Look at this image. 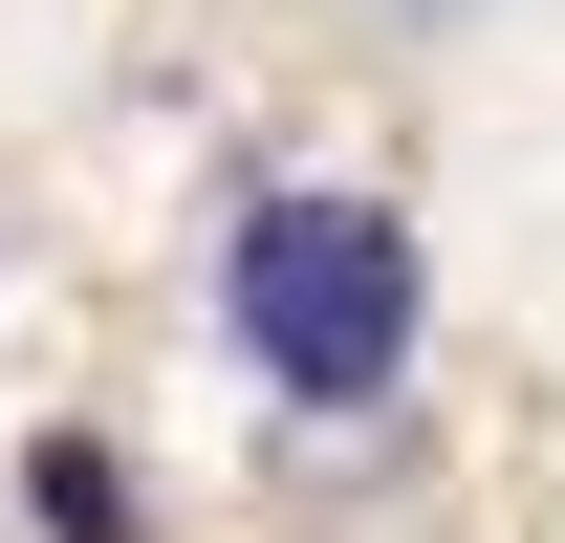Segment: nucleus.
I'll list each match as a JSON object with an SVG mask.
<instances>
[{
    "label": "nucleus",
    "mask_w": 565,
    "mask_h": 543,
    "mask_svg": "<svg viewBox=\"0 0 565 543\" xmlns=\"http://www.w3.org/2000/svg\"><path fill=\"white\" fill-rule=\"evenodd\" d=\"M239 348H262V392L370 413L414 370V217L392 196H262L239 217Z\"/></svg>",
    "instance_id": "1"
},
{
    "label": "nucleus",
    "mask_w": 565,
    "mask_h": 543,
    "mask_svg": "<svg viewBox=\"0 0 565 543\" xmlns=\"http://www.w3.org/2000/svg\"><path fill=\"white\" fill-rule=\"evenodd\" d=\"M22 500H44V522H66V543H131V478L87 457V435H44V457H22Z\"/></svg>",
    "instance_id": "2"
}]
</instances>
